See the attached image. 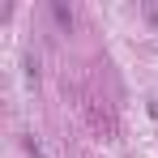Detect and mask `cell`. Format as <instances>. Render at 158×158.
Returning a JSON list of instances; mask_svg holds the SVG:
<instances>
[{
  "instance_id": "6da1fadb",
  "label": "cell",
  "mask_w": 158,
  "mask_h": 158,
  "mask_svg": "<svg viewBox=\"0 0 158 158\" xmlns=\"http://www.w3.org/2000/svg\"><path fill=\"white\" fill-rule=\"evenodd\" d=\"M56 22H60V26H73V13H69L64 4H56Z\"/></svg>"
}]
</instances>
